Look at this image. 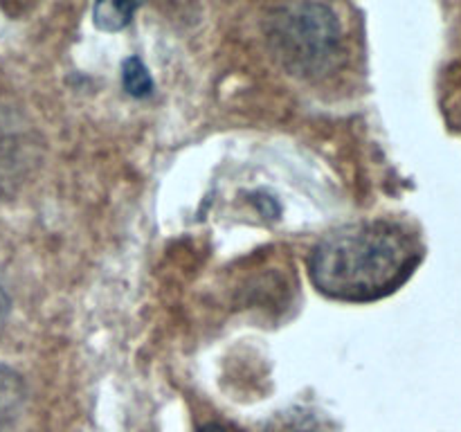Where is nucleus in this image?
Here are the masks:
<instances>
[{
  "instance_id": "nucleus-10",
  "label": "nucleus",
  "mask_w": 461,
  "mask_h": 432,
  "mask_svg": "<svg viewBox=\"0 0 461 432\" xmlns=\"http://www.w3.org/2000/svg\"><path fill=\"white\" fill-rule=\"evenodd\" d=\"M457 111H459V124H461V99H459V106H457Z\"/></svg>"
},
{
  "instance_id": "nucleus-1",
  "label": "nucleus",
  "mask_w": 461,
  "mask_h": 432,
  "mask_svg": "<svg viewBox=\"0 0 461 432\" xmlns=\"http://www.w3.org/2000/svg\"><path fill=\"white\" fill-rule=\"evenodd\" d=\"M423 256L421 241L399 223H360L324 237L313 248L309 273L333 300L369 302L408 282Z\"/></svg>"
},
{
  "instance_id": "nucleus-3",
  "label": "nucleus",
  "mask_w": 461,
  "mask_h": 432,
  "mask_svg": "<svg viewBox=\"0 0 461 432\" xmlns=\"http://www.w3.org/2000/svg\"><path fill=\"white\" fill-rule=\"evenodd\" d=\"M27 410V387L21 374L0 363V432L21 430Z\"/></svg>"
},
{
  "instance_id": "nucleus-5",
  "label": "nucleus",
  "mask_w": 461,
  "mask_h": 432,
  "mask_svg": "<svg viewBox=\"0 0 461 432\" xmlns=\"http://www.w3.org/2000/svg\"><path fill=\"white\" fill-rule=\"evenodd\" d=\"M16 160V130L12 126V115L0 106V198L12 184Z\"/></svg>"
},
{
  "instance_id": "nucleus-9",
  "label": "nucleus",
  "mask_w": 461,
  "mask_h": 432,
  "mask_svg": "<svg viewBox=\"0 0 461 432\" xmlns=\"http://www.w3.org/2000/svg\"><path fill=\"white\" fill-rule=\"evenodd\" d=\"M198 432H225V430H223V428H219V426H205V428H201Z\"/></svg>"
},
{
  "instance_id": "nucleus-6",
  "label": "nucleus",
  "mask_w": 461,
  "mask_h": 432,
  "mask_svg": "<svg viewBox=\"0 0 461 432\" xmlns=\"http://www.w3.org/2000/svg\"><path fill=\"white\" fill-rule=\"evenodd\" d=\"M266 432H331L322 417L309 410H291L282 412L268 423Z\"/></svg>"
},
{
  "instance_id": "nucleus-7",
  "label": "nucleus",
  "mask_w": 461,
  "mask_h": 432,
  "mask_svg": "<svg viewBox=\"0 0 461 432\" xmlns=\"http://www.w3.org/2000/svg\"><path fill=\"white\" fill-rule=\"evenodd\" d=\"M122 86L135 99H144L153 93L151 72L138 57H129L122 63Z\"/></svg>"
},
{
  "instance_id": "nucleus-8",
  "label": "nucleus",
  "mask_w": 461,
  "mask_h": 432,
  "mask_svg": "<svg viewBox=\"0 0 461 432\" xmlns=\"http://www.w3.org/2000/svg\"><path fill=\"white\" fill-rule=\"evenodd\" d=\"M14 313V297L12 291H9L7 282H5L3 273H0V336L7 331L9 327V320H12Z\"/></svg>"
},
{
  "instance_id": "nucleus-4",
  "label": "nucleus",
  "mask_w": 461,
  "mask_h": 432,
  "mask_svg": "<svg viewBox=\"0 0 461 432\" xmlns=\"http://www.w3.org/2000/svg\"><path fill=\"white\" fill-rule=\"evenodd\" d=\"M138 0H95L93 21L102 32H122L135 16Z\"/></svg>"
},
{
  "instance_id": "nucleus-2",
  "label": "nucleus",
  "mask_w": 461,
  "mask_h": 432,
  "mask_svg": "<svg viewBox=\"0 0 461 432\" xmlns=\"http://www.w3.org/2000/svg\"><path fill=\"white\" fill-rule=\"evenodd\" d=\"M266 40L286 70L318 76L333 68L340 54V22L320 0H291L266 18Z\"/></svg>"
}]
</instances>
